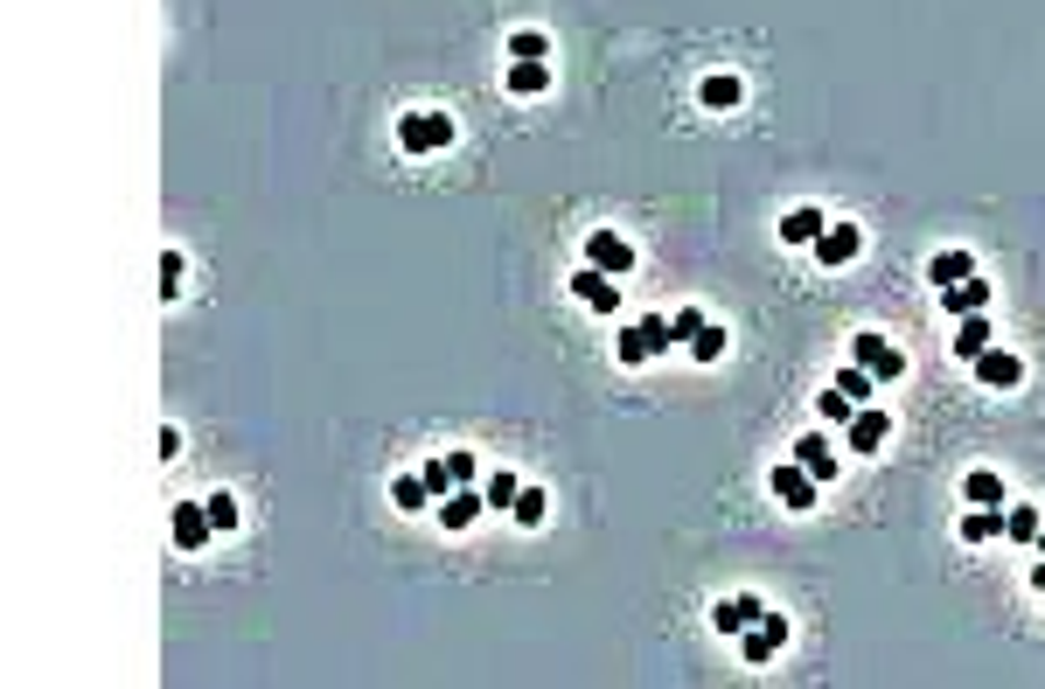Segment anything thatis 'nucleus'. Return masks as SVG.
I'll use <instances>...</instances> for the list:
<instances>
[{
  "label": "nucleus",
  "instance_id": "1",
  "mask_svg": "<svg viewBox=\"0 0 1045 689\" xmlns=\"http://www.w3.org/2000/svg\"><path fill=\"white\" fill-rule=\"evenodd\" d=\"M453 140V112H397V153H440Z\"/></svg>",
  "mask_w": 1045,
  "mask_h": 689
},
{
  "label": "nucleus",
  "instance_id": "2",
  "mask_svg": "<svg viewBox=\"0 0 1045 689\" xmlns=\"http://www.w3.org/2000/svg\"><path fill=\"white\" fill-rule=\"evenodd\" d=\"M670 341H676V328H670V320H662V314H649V320H627V328H620L614 355L627 362V370H641V362H649V355H662V349H670Z\"/></svg>",
  "mask_w": 1045,
  "mask_h": 689
},
{
  "label": "nucleus",
  "instance_id": "3",
  "mask_svg": "<svg viewBox=\"0 0 1045 689\" xmlns=\"http://www.w3.org/2000/svg\"><path fill=\"white\" fill-rule=\"evenodd\" d=\"M781 647H788V612H774V606H767V612H759V620L746 627V634H739V662L767 668L774 655H781Z\"/></svg>",
  "mask_w": 1045,
  "mask_h": 689
},
{
  "label": "nucleus",
  "instance_id": "4",
  "mask_svg": "<svg viewBox=\"0 0 1045 689\" xmlns=\"http://www.w3.org/2000/svg\"><path fill=\"white\" fill-rule=\"evenodd\" d=\"M767 488H774V502H781V509H794V515L823 502V481H815L809 467H794V459H781V467L767 474Z\"/></svg>",
  "mask_w": 1045,
  "mask_h": 689
},
{
  "label": "nucleus",
  "instance_id": "5",
  "mask_svg": "<svg viewBox=\"0 0 1045 689\" xmlns=\"http://www.w3.org/2000/svg\"><path fill=\"white\" fill-rule=\"evenodd\" d=\"M167 536H175V550H209V536H217V523H209V509L202 502H175V515H167Z\"/></svg>",
  "mask_w": 1045,
  "mask_h": 689
},
{
  "label": "nucleus",
  "instance_id": "6",
  "mask_svg": "<svg viewBox=\"0 0 1045 689\" xmlns=\"http://www.w3.org/2000/svg\"><path fill=\"white\" fill-rule=\"evenodd\" d=\"M809 252L823 258L829 272H836V265H858V252H864V230H858V223H823V237H815Z\"/></svg>",
  "mask_w": 1045,
  "mask_h": 689
},
{
  "label": "nucleus",
  "instance_id": "7",
  "mask_svg": "<svg viewBox=\"0 0 1045 689\" xmlns=\"http://www.w3.org/2000/svg\"><path fill=\"white\" fill-rule=\"evenodd\" d=\"M585 265H600V272H606V279H620V272H627V265H635V244H627V237H620V230H606V223H600V230H593V237H585Z\"/></svg>",
  "mask_w": 1045,
  "mask_h": 689
},
{
  "label": "nucleus",
  "instance_id": "8",
  "mask_svg": "<svg viewBox=\"0 0 1045 689\" xmlns=\"http://www.w3.org/2000/svg\"><path fill=\"white\" fill-rule=\"evenodd\" d=\"M759 612H767V599H759V592H732V599H718L711 606V634H746V627L759 620Z\"/></svg>",
  "mask_w": 1045,
  "mask_h": 689
},
{
  "label": "nucleus",
  "instance_id": "9",
  "mask_svg": "<svg viewBox=\"0 0 1045 689\" xmlns=\"http://www.w3.org/2000/svg\"><path fill=\"white\" fill-rule=\"evenodd\" d=\"M968 370H976L983 390H1018V383H1024V362H1018L1011 349H997V341H990V349H983L976 362H968Z\"/></svg>",
  "mask_w": 1045,
  "mask_h": 689
},
{
  "label": "nucleus",
  "instance_id": "10",
  "mask_svg": "<svg viewBox=\"0 0 1045 689\" xmlns=\"http://www.w3.org/2000/svg\"><path fill=\"white\" fill-rule=\"evenodd\" d=\"M481 509H488V494H481V488H453V494H440V529L467 536L474 523H481Z\"/></svg>",
  "mask_w": 1045,
  "mask_h": 689
},
{
  "label": "nucleus",
  "instance_id": "11",
  "mask_svg": "<svg viewBox=\"0 0 1045 689\" xmlns=\"http://www.w3.org/2000/svg\"><path fill=\"white\" fill-rule=\"evenodd\" d=\"M885 439H892V425H885L879 405H858V411H850V425H844V446H850V453H879Z\"/></svg>",
  "mask_w": 1045,
  "mask_h": 689
},
{
  "label": "nucleus",
  "instance_id": "12",
  "mask_svg": "<svg viewBox=\"0 0 1045 689\" xmlns=\"http://www.w3.org/2000/svg\"><path fill=\"white\" fill-rule=\"evenodd\" d=\"M572 293H579L585 306H593V314H614V306H620V285L606 279L600 265H579V272H572Z\"/></svg>",
  "mask_w": 1045,
  "mask_h": 689
},
{
  "label": "nucleus",
  "instance_id": "13",
  "mask_svg": "<svg viewBox=\"0 0 1045 689\" xmlns=\"http://www.w3.org/2000/svg\"><path fill=\"white\" fill-rule=\"evenodd\" d=\"M788 459H794V467H809V474H815V481H823V488L836 481V446H829V439H823V432H809V439H794V453H788Z\"/></svg>",
  "mask_w": 1045,
  "mask_h": 689
},
{
  "label": "nucleus",
  "instance_id": "14",
  "mask_svg": "<svg viewBox=\"0 0 1045 689\" xmlns=\"http://www.w3.org/2000/svg\"><path fill=\"white\" fill-rule=\"evenodd\" d=\"M941 306H948L955 320H962V314H990V279H983V272H968L962 285H948V293H941Z\"/></svg>",
  "mask_w": 1045,
  "mask_h": 689
},
{
  "label": "nucleus",
  "instance_id": "15",
  "mask_svg": "<svg viewBox=\"0 0 1045 689\" xmlns=\"http://www.w3.org/2000/svg\"><path fill=\"white\" fill-rule=\"evenodd\" d=\"M823 223H829V217H823V209H815V202L788 209V217H781V244H794V252H809V244L823 237Z\"/></svg>",
  "mask_w": 1045,
  "mask_h": 689
},
{
  "label": "nucleus",
  "instance_id": "16",
  "mask_svg": "<svg viewBox=\"0 0 1045 689\" xmlns=\"http://www.w3.org/2000/svg\"><path fill=\"white\" fill-rule=\"evenodd\" d=\"M697 98H705V112H739V98H746V84H739L732 70H711L705 84H697Z\"/></svg>",
  "mask_w": 1045,
  "mask_h": 689
},
{
  "label": "nucleus",
  "instance_id": "17",
  "mask_svg": "<svg viewBox=\"0 0 1045 689\" xmlns=\"http://www.w3.org/2000/svg\"><path fill=\"white\" fill-rule=\"evenodd\" d=\"M968 272H976V258H968V252H934V258H927V285H934V293L962 285Z\"/></svg>",
  "mask_w": 1045,
  "mask_h": 689
},
{
  "label": "nucleus",
  "instance_id": "18",
  "mask_svg": "<svg viewBox=\"0 0 1045 689\" xmlns=\"http://www.w3.org/2000/svg\"><path fill=\"white\" fill-rule=\"evenodd\" d=\"M948 349H955L962 362H976L983 349H990V314H962V320H955V341H948Z\"/></svg>",
  "mask_w": 1045,
  "mask_h": 689
},
{
  "label": "nucleus",
  "instance_id": "19",
  "mask_svg": "<svg viewBox=\"0 0 1045 689\" xmlns=\"http://www.w3.org/2000/svg\"><path fill=\"white\" fill-rule=\"evenodd\" d=\"M829 383H836V390L850 397V405H879V376H871L864 362H844V370H836Z\"/></svg>",
  "mask_w": 1045,
  "mask_h": 689
},
{
  "label": "nucleus",
  "instance_id": "20",
  "mask_svg": "<svg viewBox=\"0 0 1045 689\" xmlns=\"http://www.w3.org/2000/svg\"><path fill=\"white\" fill-rule=\"evenodd\" d=\"M502 84H509V98H537V91L550 84V63H516V56H509Z\"/></svg>",
  "mask_w": 1045,
  "mask_h": 689
},
{
  "label": "nucleus",
  "instance_id": "21",
  "mask_svg": "<svg viewBox=\"0 0 1045 689\" xmlns=\"http://www.w3.org/2000/svg\"><path fill=\"white\" fill-rule=\"evenodd\" d=\"M955 536H962V544H997V536H1003V509H968L955 523Z\"/></svg>",
  "mask_w": 1045,
  "mask_h": 689
},
{
  "label": "nucleus",
  "instance_id": "22",
  "mask_svg": "<svg viewBox=\"0 0 1045 689\" xmlns=\"http://www.w3.org/2000/svg\"><path fill=\"white\" fill-rule=\"evenodd\" d=\"M962 502H968V509H1003V481H997L990 467H976V474L962 481Z\"/></svg>",
  "mask_w": 1045,
  "mask_h": 689
},
{
  "label": "nucleus",
  "instance_id": "23",
  "mask_svg": "<svg viewBox=\"0 0 1045 689\" xmlns=\"http://www.w3.org/2000/svg\"><path fill=\"white\" fill-rule=\"evenodd\" d=\"M1038 529H1045V515H1038L1032 502H1011V509H1003V536H1011V544H1038Z\"/></svg>",
  "mask_w": 1045,
  "mask_h": 689
},
{
  "label": "nucleus",
  "instance_id": "24",
  "mask_svg": "<svg viewBox=\"0 0 1045 689\" xmlns=\"http://www.w3.org/2000/svg\"><path fill=\"white\" fill-rule=\"evenodd\" d=\"M391 502L405 509V515H418V509H432V488H426V474H397V481H391Z\"/></svg>",
  "mask_w": 1045,
  "mask_h": 689
},
{
  "label": "nucleus",
  "instance_id": "25",
  "mask_svg": "<svg viewBox=\"0 0 1045 689\" xmlns=\"http://www.w3.org/2000/svg\"><path fill=\"white\" fill-rule=\"evenodd\" d=\"M850 411H858V405H850L836 383H823V390H815V418H823V425H850Z\"/></svg>",
  "mask_w": 1045,
  "mask_h": 689
},
{
  "label": "nucleus",
  "instance_id": "26",
  "mask_svg": "<svg viewBox=\"0 0 1045 689\" xmlns=\"http://www.w3.org/2000/svg\"><path fill=\"white\" fill-rule=\"evenodd\" d=\"M509 56H516V63H550V43L537 28H516V35H509Z\"/></svg>",
  "mask_w": 1045,
  "mask_h": 689
},
{
  "label": "nucleus",
  "instance_id": "27",
  "mask_svg": "<svg viewBox=\"0 0 1045 689\" xmlns=\"http://www.w3.org/2000/svg\"><path fill=\"white\" fill-rule=\"evenodd\" d=\"M670 328H676V341H683V349H690V341L711 328V314H705V306H676V314H670Z\"/></svg>",
  "mask_w": 1045,
  "mask_h": 689
},
{
  "label": "nucleus",
  "instance_id": "28",
  "mask_svg": "<svg viewBox=\"0 0 1045 689\" xmlns=\"http://www.w3.org/2000/svg\"><path fill=\"white\" fill-rule=\"evenodd\" d=\"M481 494H488V509H516V494H523V481H516V474L502 467V474H488V488H481Z\"/></svg>",
  "mask_w": 1045,
  "mask_h": 689
},
{
  "label": "nucleus",
  "instance_id": "29",
  "mask_svg": "<svg viewBox=\"0 0 1045 689\" xmlns=\"http://www.w3.org/2000/svg\"><path fill=\"white\" fill-rule=\"evenodd\" d=\"M544 509H550V494H544V488H523V494H516V509H509V515H516L523 529H537V523H544Z\"/></svg>",
  "mask_w": 1045,
  "mask_h": 689
},
{
  "label": "nucleus",
  "instance_id": "30",
  "mask_svg": "<svg viewBox=\"0 0 1045 689\" xmlns=\"http://www.w3.org/2000/svg\"><path fill=\"white\" fill-rule=\"evenodd\" d=\"M446 467H453V488H474V474H481V453H474V446H453Z\"/></svg>",
  "mask_w": 1045,
  "mask_h": 689
},
{
  "label": "nucleus",
  "instance_id": "31",
  "mask_svg": "<svg viewBox=\"0 0 1045 689\" xmlns=\"http://www.w3.org/2000/svg\"><path fill=\"white\" fill-rule=\"evenodd\" d=\"M725 349H732V335H725V328H718V320H711V328H705V335H697V341H690V355H697V362H718V355H725Z\"/></svg>",
  "mask_w": 1045,
  "mask_h": 689
},
{
  "label": "nucleus",
  "instance_id": "32",
  "mask_svg": "<svg viewBox=\"0 0 1045 689\" xmlns=\"http://www.w3.org/2000/svg\"><path fill=\"white\" fill-rule=\"evenodd\" d=\"M864 370H871V376H879V383H899V376H906V355H899V349H892V341H885V349H879V355H871V362H864Z\"/></svg>",
  "mask_w": 1045,
  "mask_h": 689
},
{
  "label": "nucleus",
  "instance_id": "33",
  "mask_svg": "<svg viewBox=\"0 0 1045 689\" xmlns=\"http://www.w3.org/2000/svg\"><path fill=\"white\" fill-rule=\"evenodd\" d=\"M202 509H209V523H217V536H223V529H237V494H209Z\"/></svg>",
  "mask_w": 1045,
  "mask_h": 689
},
{
  "label": "nucleus",
  "instance_id": "34",
  "mask_svg": "<svg viewBox=\"0 0 1045 689\" xmlns=\"http://www.w3.org/2000/svg\"><path fill=\"white\" fill-rule=\"evenodd\" d=\"M418 474H426L432 502H440V494H453V467H446V453H440V459H426V467H418Z\"/></svg>",
  "mask_w": 1045,
  "mask_h": 689
},
{
  "label": "nucleus",
  "instance_id": "35",
  "mask_svg": "<svg viewBox=\"0 0 1045 689\" xmlns=\"http://www.w3.org/2000/svg\"><path fill=\"white\" fill-rule=\"evenodd\" d=\"M182 272H188V258H182V252H161V293H167V300L182 293Z\"/></svg>",
  "mask_w": 1045,
  "mask_h": 689
},
{
  "label": "nucleus",
  "instance_id": "36",
  "mask_svg": "<svg viewBox=\"0 0 1045 689\" xmlns=\"http://www.w3.org/2000/svg\"><path fill=\"white\" fill-rule=\"evenodd\" d=\"M1032 592H1038V599H1045V558L1032 564Z\"/></svg>",
  "mask_w": 1045,
  "mask_h": 689
},
{
  "label": "nucleus",
  "instance_id": "37",
  "mask_svg": "<svg viewBox=\"0 0 1045 689\" xmlns=\"http://www.w3.org/2000/svg\"><path fill=\"white\" fill-rule=\"evenodd\" d=\"M1038 558H1045V529H1038Z\"/></svg>",
  "mask_w": 1045,
  "mask_h": 689
}]
</instances>
